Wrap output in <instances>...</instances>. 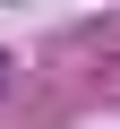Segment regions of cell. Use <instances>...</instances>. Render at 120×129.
Here are the masks:
<instances>
[{
    "label": "cell",
    "instance_id": "obj_1",
    "mask_svg": "<svg viewBox=\"0 0 120 129\" xmlns=\"http://www.w3.org/2000/svg\"><path fill=\"white\" fill-rule=\"evenodd\" d=\"M0 69H9V60H0Z\"/></svg>",
    "mask_w": 120,
    "mask_h": 129
}]
</instances>
